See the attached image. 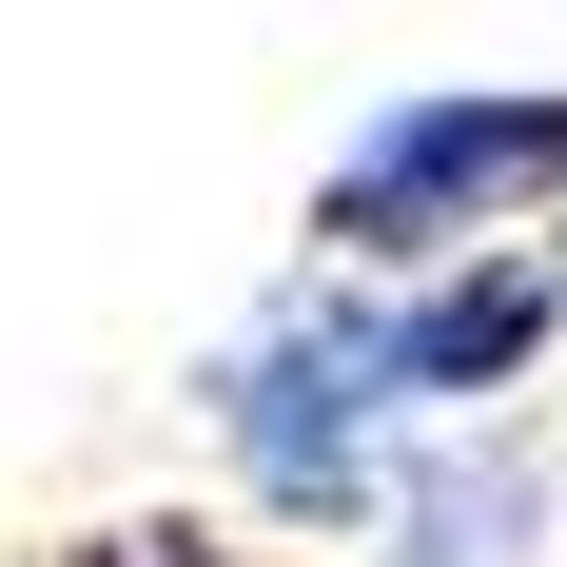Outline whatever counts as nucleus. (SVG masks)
Here are the masks:
<instances>
[{
	"mask_svg": "<svg viewBox=\"0 0 567 567\" xmlns=\"http://www.w3.org/2000/svg\"><path fill=\"white\" fill-rule=\"evenodd\" d=\"M40 567H275V548L216 528V509H99V528H59Z\"/></svg>",
	"mask_w": 567,
	"mask_h": 567,
	"instance_id": "5",
	"label": "nucleus"
},
{
	"mask_svg": "<svg viewBox=\"0 0 567 567\" xmlns=\"http://www.w3.org/2000/svg\"><path fill=\"white\" fill-rule=\"evenodd\" d=\"M196 411H216L235 489L275 528H313V548H352L372 528V489H392L411 411H392V352H372V275H293L255 293L216 333V372H196Z\"/></svg>",
	"mask_w": 567,
	"mask_h": 567,
	"instance_id": "1",
	"label": "nucleus"
},
{
	"mask_svg": "<svg viewBox=\"0 0 567 567\" xmlns=\"http://www.w3.org/2000/svg\"><path fill=\"white\" fill-rule=\"evenodd\" d=\"M567 196V79H451V99H392L372 137H333L313 176V275H431V255H489Z\"/></svg>",
	"mask_w": 567,
	"mask_h": 567,
	"instance_id": "2",
	"label": "nucleus"
},
{
	"mask_svg": "<svg viewBox=\"0 0 567 567\" xmlns=\"http://www.w3.org/2000/svg\"><path fill=\"white\" fill-rule=\"evenodd\" d=\"M352 548L372 567H528L548 548V451H528L509 411H489V431H411Z\"/></svg>",
	"mask_w": 567,
	"mask_h": 567,
	"instance_id": "4",
	"label": "nucleus"
},
{
	"mask_svg": "<svg viewBox=\"0 0 567 567\" xmlns=\"http://www.w3.org/2000/svg\"><path fill=\"white\" fill-rule=\"evenodd\" d=\"M548 333H567V255L548 235H489V255H431V275L372 293V352H392L411 431H489V411L548 372Z\"/></svg>",
	"mask_w": 567,
	"mask_h": 567,
	"instance_id": "3",
	"label": "nucleus"
}]
</instances>
